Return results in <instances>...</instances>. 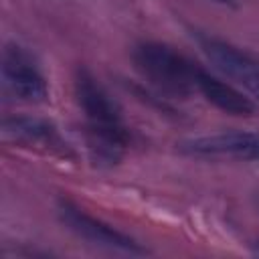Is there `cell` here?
Returning a JSON list of instances; mask_svg holds the SVG:
<instances>
[{
    "label": "cell",
    "instance_id": "9",
    "mask_svg": "<svg viewBox=\"0 0 259 259\" xmlns=\"http://www.w3.org/2000/svg\"><path fill=\"white\" fill-rule=\"evenodd\" d=\"M212 2H221V4H233L235 0H212Z\"/></svg>",
    "mask_w": 259,
    "mask_h": 259
},
{
    "label": "cell",
    "instance_id": "10",
    "mask_svg": "<svg viewBox=\"0 0 259 259\" xmlns=\"http://www.w3.org/2000/svg\"><path fill=\"white\" fill-rule=\"evenodd\" d=\"M257 253H259V247H257Z\"/></svg>",
    "mask_w": 259,
    "mask_h": 259
},
{
    "label": "cell",
    "instance_id": "8",
    "mask_svg": "<svg viewBox=\"0 0 259 259\" xmlns=\"http://www.w3.org/2000/svg\"><path fill=\"white\" fill-rule=\"evenodd\" d=\"M2 130L6 136H12L18 142L26 144H59L57 130L51 121L40 117H28V115H16L6 117L2 121Z\"/></svg>",
    "mask_w": 259,
    "mask_h": 259
},
{
    "label": "cell",
    "instance_id": "1",
    "mask_svg": "<svg viewBox=\"0 0 259 259\" xmlns=\"http://www.w3.org/2000/svg\"><path fill=\"white\" fill-rule=\"evenodd\" d=\"M75 97L87 119V138L93 160L115 164L127 140L121 109L87 69L77 71Z\"/></svg>",
    "mask_w": 259,
    "mask_h": 259
},
{
    "label": "cell",
    "instance_id": "5",
    "mask_svg": "<svg viewBox=\"0 0 259 259\" xmlns=\"http://www.w3.org/2000/svg\"><path fill=\"white\" fill-rule=\"evenodd\" d=\"M196 42L206 59L227 79L235 81L239 87L259 99V61H255L245 51L208 34H196Z\"/></svg>",
    "mask_w": 259,
    "mask_h": 259
},
{
    "label": "cell",
    "instance_id": "3",
    "mask_svg": "<svg viewBox=\"0 0 259 259\" xmlns=\"http://www.w3.org/2000/svg\"><path fill=\"white\" fill-rule=\"evenodd\" d=\"M2 87L4 93L24 103H42L49 97V87L26 51L16 45H8L2 51Z\"/></svg>",
    "mask_w": 259,
    "mask_h": 259
},
{
    "label": "cell",
    "instance_id": "4",
    "mask_svg": "<svg viewBox=\"0 0 259 259\" xmlns=\"http://www.w3.org/2000/svg\"><path fill=\"white\" fill-rule=\"evenodd\" d=\"M59 217L69 231H73L77 237L85 239L87 243H91L95 247H103L107 251H119V253H127V255H144L146 253V249L140 243H136L130 235L83 212L81 208L73 206L71 202L59 204Z\"/></svg>",
    "mask_w": 259,
    "mask_h": 259
},
{
    "label": "cell",
    "instance_id": "7",
    "mask_svg": "<svg viewBox=\"0 0 259 259\" xmlns=\"http://www.w3.org/2000/svg\"><path fill=\"white\" fill-rule=\"evenodd\" d=\"M196 89L208 103H212L217 109H221L225 113L247 117V115H253V111H255V103L243 91H239L235 85L210 75L204 69L198 71Z\"/></svg>",
    "mask_w": 259,
    "mask_h": 259
},
{
    "label": "cell",
    "instance_id": "2",
    "mask_svg": "<svg viewBox=\"0 0 259 259\" xmlns=\"http://www.w3.org/2000/svg\"><path fill=\"white\" fill-rule=\"evenodd\" d=\"M136 71L156 89L172 97L198 93L196 81L200 67L162 42H140L132 51Z\"/></svg>",
    "mask_w": 259,
    "mask_h": 259
},
{
    "label": "cell",
    "instance_id": "6",
    "mask_svg": "<svg viewBox=\"0 0 259 259\" xmlns=\"http://www.w3.org/2000/svg\"><path fill=\"white\" fill-rule=\"evenodd\" d=\"M178 150L196 158H237L259 160V134L257 132H217L190 136L178 144Z\"/></svg>",
    "mask_w": 259,
    "mask_h": 259
}]
</instances>
